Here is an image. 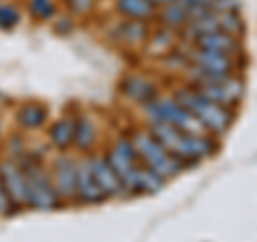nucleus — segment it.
<instances>
[{"label":"nucleus","mask_w":257,"mask_h":242,"mask_svg":"<svg viewBox=\"0 0 257 242\" xmlns=\"http://www.w3.org/2000/svg\"><path fill=\"white\" fill-rule=\"evenodd\" d=\"M75 129H77V118L64 116V118L56 120V123L52 125L50 137H52V142L58 148H67L69 144L75 142Z\"/></svg>","instance_id":"14"},{"label":"nucleus","mask_w":257,"mask_h":242,"mask_svg":"<svg viewBox=\"0 0 257 242\" xmlns=\"http://www.w3.org/2000/svg\"><path fill=\"white\" fill-rule=\"evenodd\" d=\"M219 15V28L223 32H229V35H236L240 37L244 32V22L240 18V13L234 11V13H216Z\"/></svg>","instance_id":"19"},{"label":"nucleus","mask_w":257,"mask_h":242,"mask_svg":"<svg viewBox=\"0 0 257 242\" xmlns=\"http://www.w3.org/2000/svg\"><path fill=\"white\" fill-rule=\"evenodd\" d=\"M0 178H3V184H5L7 193H9L13 206L22 208V206L30 204L26 174H24V169L18 163H13V161H5V163L0 165Z\"/></svg>","instance_id":"7"},{"label":"nucleus","mask_w":257,"mask_h":242,"mask_svg":"<svg viewBox=\"0 0 257 242\" xmlns=\"http://www.w3.org/2000/svg\"><path fill=\"white\" fill-rule=\"evenodd\" d=\"M118 11L128 20L148 22L150 18H155L157 5L152 0H118Z\"/></svg>","instance_id":"13"},{"label":"nucleus","mask_w":257,"mask_h":242,"mask_svg":"<svg viewBox=\"0 0 257 242\" xmlns=\"http://www.w3.org/2000/svg\"><path fill=\"white\" fill-rule=\"evenodd\" d=\"M94 140H96V131H94V125L90 123L88 118H77V129H75V142L79 150H90L94 146Z\"/></svg>","instance_id":"17"},{"label":"nucleus","mask_w":257,"mask_h":242,"mask_svg":"<svg viewBox=\"0 0 257 242\" xmlns=\"http://www.w3.org/2000/svg\"><path fill=\"white\" fill-rule=\"evenodd\" d=\"M20 24V11L13 5H0V28L11 30Z\"/></svg>","instance_id":"22"},{"label":"nucleus","mask_w":257,"mask_h":242,"mask_svg":"<svg viewBox=\"0 0 257 242\" xmlns=\"http://www.w3.org/2000/svg\"><path fill=\"white\" fill-rule=\"evenodd\" d=\"M26 174L28 182V195H30V206L41 208V210H52L58 206L60 195L54 187V180L45 174V169H41L39 161L26 157V165H20Z\"/></svg>","instance_id":"5"},{"label":"nucleus","mask_w":257,"mask_h":242,"mask_svg":"<svg viewBox=\"0 0 257 242\" xmlns=\"http://www.w3.org/2000/svg\"><path fill=\"white\" fill-rule=\"evenodd\" d=\"M122 90H124V94L128 96V99L138 101V103H142V105H148L150 101L157 99V88H155V84L148 82L146 77H140V75L128 77L126 82H124V86H122Z\"/></svg>","instance_id":"12"},{"label":"nucleus","mask_w":257,"mask_h":242,"mask_svg":"<svg viewBox=\"0 0 257 242\" xmlns=\"http://www.w3.org/2000/svg\"><path fill=\"white\" fill-rule=\"evenodd\" d=\"M150 133L163 144V146L172 152L176 159H180L184 167L187 165H197L202 159L214 155V142L208 135H189L165 123H152Z\"/></svg>","instance_id":"1"},{"label":"nucleus","mask_w":257,"mask_h":242,"mask_svg":"<svg viewBox=\"0 0 257 242\" xmlns=\"http://www.w3.org/2000/svg\"><path fill=\"white\" fill-rule=\"evenodd\" d=\"M47 120V107L41 103H26L20 111H18V123L24 129H39L43 127Z\"/></svg>","instance_id":"15"},{"label":"nucleus","mask_w":257,"mask_h":242,"mask_svg":"<svg viewBox=\"0 0 257 242\" xmlns=\"http://www.w3.org/2000/svg\"><path fill=\"white\" fill-rule=\"evenodd\" d=\"M195 45L202 47V50H216V52H225V54H231V56L242 52V41H240V37L229 35V32H223V30H216V32H210V35L199 37L195 41Z\"/></svg>","instance_id":"11"},{"label":"nucleus","mask_w":257,"mask_h":242,"mask_svg":"<svg viewBox=\"0 0 257 242\" xmlns=\"http://www.w3.org/2000/svg\"><path fill=\"white\" fill-rule=\"evenodd\" d=\"M30 13L37 20H50L56 13L54 0H30Z\"/></svg>","instance_id":"21"},{"label":"nucleus","mask_w":257,"mask_h":242,"mask_svg":"<svg viewBox=\"0 0 257 242\" xmlns=\"http://www.w3.org/2000/svg\"><path fill=\"white\" fill-rule=\"evenodd\" d=\"M77 197L86 204H96V201H103L107 197L105 191L101 189L99 180L94 178L90 157L77 163Z\"/></svg>","instance_id":"9"},{"label":"nucleus","mask_w":257,"mask_h":242,"mask_svg":"<svg viewBox=\"0 0 257 242\" xmlns=\"http://www.w3.org/2000/svg\"><path fill=\"white\" fill-rule=\"evenodd\" d=\"M172 45H174V37L170 32H157V35L150 39L148 50H150V54H165L172 50Z\"/></svg>","instance_id":"20"},{"label":"nucleus","mask_w":257,"mask_h":242,"mask_svg":"<svg viewBox=\"0 0 257 242\" xmlns=\"http://www.w3.org/2000/svg\"><path fill=\"white\" fill-rule=\"evenodd\" d=\"M120 35H122V39L124 41H128V43H144V41H148V26L144 22H140V20H128L122 28H120Z\"/></svg>","instance_id":"18"},{"label":"nucleus","mask_w":257,"mask_h":242,"mask_svg":"<svg viewBox=\"0 0 257 242\" xmlns=\"http://www.w3.org/2000/svg\"><path fill=\"white\" fill-rule=\"evenodd\" d=\"M212 11L214 13H234V11H240V3L238 0H214Z\"/></svg>","instance_id":"23"},{"label":"nucleus","mask_w":257,"mask_h":242,"mask_svg":"<svg viewBox=\"0 0 257 242\" xmlns=\"http://www.w3.org/2000/svg\"><path fill=\"white\" fill-rule=\"evenodd\" d=\"M9 206H13V201H11L9 193H7V189H5L3 178H0V214H7V212H9Z\"/></svg>","instance_id":"24"},{"label":"nucleus","mask_w":257,"mask_h":242,"mask_svg":"<svg viewBox=\"0 0 257 242\" xmlns=\"http://www.w3.org/2000/svg\"><path fill=\"white\" fill-rule=\"evenodd\" d=\"M197 92H202L208 101L219 103L223 107H234L236 103L244 96V84L242 79L236 75L223 77V79H204V82H195L193 84Z\"/></svg>","instance_id":"6"},{"label":"nucleus","mask_w":257,"mask_h":242,"mask_svg":"<svg viewBox=\"0 0 257 242\" xmlns=\"http://www.w3.org/2000/svg\"><path fill=\"white\" fill-rule=\"evenodd\" d=\"M54 187L62 199L77 197V163L62 155L54 163Z\"/></svg>","instance_id":"8"},{"label":"nucleus","mask_w":257,"mask_h":242,"mask_svg":"<svg viewBox=\"0 0 257 242\" xmlns=\"http://www.w3.org/2000/svg\"><path fill=\"white\" fill-rule=\"evenodd\" d=\"M90 165H92L94 178L99 180L101 189L105 191V195H107V197H109V195H111V197L124 195V193H126L124 184L120 182L118 174L114 172V167L109 165V161H107V159H103V157H90Z\"/></svg>","instance_id":"10"},{"label":"nucleus","mask_w":257,"mask_h":242,"mask_svg":"<svg viewBox=\"0 0 257 242\" xmlns=\"http://www.w3.org/2000/svg\"><path fill=\"white\" fill-rule=\"evenodd\" d=\"M131 140L135 144V148H138L140 159L146 163V167H150L163 180H170L182 172L184 163L180 159H176L150 131H135Z\"/></svg>","instance_id":"3"},{"label":"nucleus","mask_w":257,"mask_h":242,"mask_svg":"<svg viewBox=\"0 0 257 242\" xmlns=\"http://www.w3.org/2000/svg\"><path fill=\"white\" fill-rule=\"evenodd\" d=\"M161 20L167 28H182L187 26L189 22V9L187 7H182L180 3H170L163 7V13H161Z\"/></svg>","instance_id":"16"},{"label":"nucleus","mask_w":257,"mask_h":242,"mask_svg":"<svg viewBox=\"0 0 257 242\" xmlns=\"http://www.w3.org/2000/svg\"><path fill=\"white\" fill-rule=\"evenodd\" d=\"M144 111L152 123H165L172 125L180 131L189 133V135H208L210 131L204 127V123L197 116H193L187 107H182L176 99H161L157 96L155 101H150L148 105H144Z\"/></svg>","instance_id":"4"},{"label":"nucleus","mask_w":257,"mask_h":242,"mask_svg":"<svg viewBox=\"0 0 257 242\" xmlns=\"http://www.w3.org/2000/svg\"><path fill=\"white\" fill-rule=\"evenodd\" d=\"M174 99L180 103L182 107H187L193 116H197L204 123V127L214 135H223L234 123V114L229 107H223L219 103L208 101L202 92H197L195 88H178L174 92Z\"/></svg>","instance_id":"2"},{"label":"nucleus","mask_w":257,"mask_h":242,"mask_svg":"<svg viewBox=\"0 0 257 242\" xmlns=\"http://www.w3.org/2000/svg\"><path fill=\"white\" fill-rule=\"evenodd\" d=\"M152 3H155V5H170V3H176V0H152Z\"/></svg>","instance_id":"25"}]
</instances>
